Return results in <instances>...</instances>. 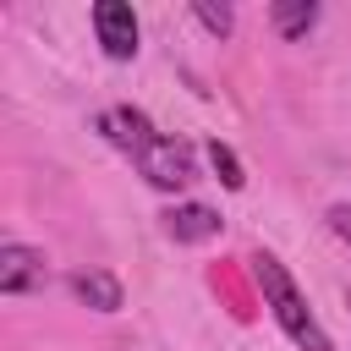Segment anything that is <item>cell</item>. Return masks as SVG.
<instances>
[{
  "mask_svg": "<svg viewBox=\"0 0 351 351\" xmlns=\"http://www.w3.org/2000/svg\"><path fill=\"white\" fill-rule=\"evenodd\" d=\"M165 230L176 241H208V236H219V214L208 203H181V208L165 214Z\"/></svg>",
  "mask_w": 351,
  "mask_h": 351,
  "instance_id": "8992f818",
  "label": "cell"
},
{
  "mask_svg": "<svg viewBox=\"0 0 351 351\" xmlns=\"http://www.w3.org/2000/svg\"><path fill=\"white\" fill-rule=\"evenodd\" d=\"M269 16H274V27H280L285 38H302V33H313V22H318V5H313V0H280Z\"/></svg>",
  "mask_w": 351,
  "mask_h": 351,
  "instance_id": "ba28073f",
  "label": "cell"
},
{
  "mask_svg": "<svg viewBox=\"0 0 351 351\" xmlns=\"http://www.w3.org/2000/svg\"><path fill=\"white\" fill-rule=\"evenodd\" d=\"M252 280H258V291H263V302H269L274 324H280L302 351H335V340H329V335H324V324L307 313V302H302V291H296V280L285 274V263H280V258L252 252Z\"/></svg>",
  "mask_w": 351,
  "mask_h": 351,
  "instance_id": "6da1fadb",
  "label": "cell"
},
{
  "mask_svg": "<svg viewBox=\"0 0 351 351\" xmlns=\"http://www.w3.org/2000/svg\"><path fill=\"white\" fill-rule=\"evenodd\" d=\"M99 132H104L115 148H126L132 159H137V154H143V148L159 137V132H154V121H148L143 110H132V104H115V110H104V115H99Z\"/></svg>",
  "mask_w": 351,
  "mask_h": 351,
  "instance_id": "5b68a950",
  "label": "cell"
},
{
  "mask_svg": "<svg viewBox=\"0 0 351 351\" xmlns=\"http://www.w3.org/2000/svg\"><path fill=\"white\" fill-rule=\"evenodd\" d=\"M44 252L38 247H22V241H5L0 247V291L5 296H27V291H38L44 285Z\"/></svg>",
  "mask_w": 351,
  "mask_h": 351,
  "instance_id": "277c9868",
  "label": "cell"
},
{
  "mask_svg": "<svg viewBox=\"0 0 351 351\" xmlns=\"http://www.w3.org/2000/svg\"><path fill=\"white\" fill-rule=\"evenodd\" d=\"M346 307H351V291H346Z\"/></svg>",
  "mask_w": 351,
  "mask_h": 351,
  "instance_id": "7c38bea8",
  "label": "cell"
},
{
  "mask_svg": "<svg viewBox=\"0 0 351 351\" xmlns=\"http://www.w3.org/2000/svg\"><path fill=\"white\" fill-rule=\"evenodd\" d=\"M93 27H99V44L110 60H132L137 55V16L126 0H99L93 5Z\"/></svg>",
  "mask_w": 351,
  "mask_h": 351,
  "instance_id": "3957f363",
  "label": "cell"
},
{
  "mask_svg": "<svg viewBox=\"0 0 351 351\" xmlns=\"http://www.w3.org/2000/svg\"><path fill=\"white\" fill-rule=\"evenodd\" d=\"M329 230L351 247V203H335V208H329Z\"/></svg>",
  "mask_w": 351,
  "mask_h": 351,
  "instance_id": "8fae6325",
  "label": "cell"
},
{
  "mask_svg": "<svg viewBox=\"0 0 351 351\" xmlns=\"http://www.w3.org/2000/svg\"><path fill=\"white\" fill-rule=\"evenodd\" d=\"M192 11H197V22H203L214 38H225V33H230V22H236V16H230V5H214V0H197Z\"/></svg>",
  "mask_w": 351,
  "mask_h": 351,
  "instance_id": "30bf717a",
  "label": "cell"
},
{
  "mask_svg": "<svg viewBox=\"0 0 351 351\" xmlns=\"http://www.w3.org/2000/svg\"><path fill=\"white\" fill-rule=\"evenodd\" d=\"M137 170L148 176V186L159 192H181L192 181V148L176 143V137H154L143 154H137Z\"/></svg>",
  "mask_w": 351,
  "mask_h": 351,
  "instance_id": "7a4b0ae2",
  "label": "cell"
},
{
  "mask_svg": "<svg viewBox=\"0 0 351 351\" xmlns=\"http://www.w3.org/2000/svg\"><path fill=\"white\" fill-rule=\"evenodd\" d=\"M208 165H214V176H219V181H225L230 192H241V186H247V176H241V159H236V154H230V148H225L219 137L208 143Z\"/></svg>",
  "mask_w": 351,
  "mask_h": 351,
  "instance_id": "9c48e42d",
  "label": "cell"
},
{
  "mask_svg": "<svg viewBox=\"0 0 351 351\" xmlns=\"http://www.w3.org/2000/svg\"><path fill=\"white\" fill-rule=\"evenodd\" d=\"M71 296L88 302L93 313H115L121 307V280L104 274V269H88V274H71Z\"/></svg>",
  "mask_w": 351,
  "mask_h": 351,
  "instance_id": "52a82bcc",
  "label": "cell"
}]
</instances>
